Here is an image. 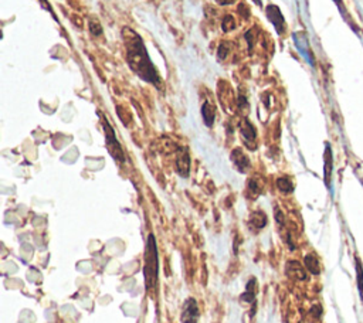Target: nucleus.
<instances>
[{
  "mask_svg": "<svg viewBox=\"0 0 363 323\" xmlns=\"http://www.w3.org/2000/svg\"><path fill=\"white\" fill-rule=\"evenodd\" d=\"M124 41L127 48V61L131 70L135 73L139 78H142L146 83H151L156 87H160V77L155 66L152 64L148 50L145 47L144 40L135 31L124 29Z\"/></svg>",
  "mask_w": 363,
  "mask_h": 323,
  "instance_id": "nucleus-1",
  "label": "nucleus"
},
{
  "mask_svg": "<svg viewBox=\"0 0 363 323\" xmlns=\"http://www.w3.org/2000/svg\"><path fill=\"white\" fill-rule=\"evenodd\" d=\"M158 272H159V261H158V247L153 235L148 237L146 242V249H145V286L146 291H152L156 288L158 284Z\"/></svg>",
  "mask_w": 363,
  "mask_h": 323,
  "instance_id": "nucleus-2",
  "label": "nucleus"
},
{
  "mask_svg": "<svg viewBox=\"0 0 363 323\" xmlns=\"http://www.w3.org/2000/svg\"><path fill=\"white\" fill-rule=\"evenodd\" d=\"M102 125H104V131H105V141H106V146L108 149L111 152L113 159H116L118 162H125V155H124V151H122L121 145L119 142L116 141L115 138V132L113 129L111 128V125L106 122L105 118H102Z\"/></svg>",
  "mask_w": 363,
  "mask_h": 323,
  "instance_id": "nucleus-3",
  "label": "nucleus"
},
{
  "mask_svg": "<svg viewBox=\"0 0 363 323\" xmlns=\"http://www.w3.org/2000/svg\"><path fill=\"white\" fill-rule=\"evenodd\" d=\"M199 306H197L196 299L189 298L188 301L183 303V309H182L180 322L182 323H197L199 322Z\"/></svg>",
  "mask_w": 363,
  "mask_h": 323,
  "instance_id": "nucleus-4",
  "label": "nucleus"
},
{
  "mask_svg": "<svg viewBox=\"0 0 363 323\" xmlns=\"http://www.w3.org/2000/svg\"><path fill=\"white\" fill-rule=\"evenodd\" d=\"M267 17L272 23V26L275 27V30L278 31L280 34H282V31L285 29V20H284V16L281 15L280 9L274 6V5H270L267 8Z\"/></svg>",
  "mask_w": 363,
  "mask_h": 323,
  "instance_id": "nucleus-5",
  "label": "nucleus"
},
{
  "mask_svg": "<svg viewBox=\"0 0 363 323\" xmlns=\"http://www.w3.org/2000/svg\"><path fill=\"white\" fill-rule=\"evenodd\" d=\"M176 167H177V172L183 177H188L189 176L190 170V158L188 149H180L177 159H176Z\"/></svg>",
  "mask_w": 363,
  "mask_h": 323,
  "instance_id": "nucleus-6",
  "label": "nucleus"
},
{
  "mask_svg": "<svg viewBox=\"0 0 363 323\" xmlns=\"http://www.w3.org/2000/svg\"><path fill=\"white\" fill-rule=\"evenodd\" d=\"M231 160H233V163H234V166L237 167L238 172H247V169L250 167L249 158L243 153L241 149H234V151H233V153H231Z\"/></svg>",
  "mask_w": 363,
  "mask_h": 323,
  "instance_id": "nucleus-7",
  "label": "nucleus"
},
{
  "mask_svg": "<svg viewBox=\"0 0 363 323\" xmlns=\"http://www.w3.org/2000/svg\"><path fill=\"white\" fill-rule=\"evenodd\" d=\"M240 134L241 136L244 138V141L249 143L250 142L253 143L256 141V136H257V132H256V129L254 126L251 125V122L247 119H243L241 123H240Z\"/></svg>",
  "mask_w": 363,
  "mask_h": 323,
  "instance_id": "nucleus-8",
  "label": "nucleus"
},
{
  "mask_svg": "<svg viewBox=\"0 0 363 323\" xmlns=\"http://www.w3.org/2000/svg\"><path fill=\"white\" fill-rule=\"evenodd\" d=\"M287 274L289 277L296 279H307V274H305V270L301 267V264L296 263V261H289L287 264Z\"/></svg>",
  "mask_w": 363,
  "mask_h": 323,
  "instance_id": "nucleus-9",
  "label": "nucleus"
},
{
  "mask_svg": "<svg viewBox=\"0 0 363 323\" xmlns=\"http://www.w3.org/2000/svg\"><path fill=\"white\" fill-rule=\"evenodd\" d=\"M202 115H203L204 123L207 126H212L213 122H214V118H216V108L213 106L212 102L206 101L202 106Z\"/></svg>",
  "mask_w": 363,
  "mask_h": 323,
  "instance_id": "nucleus-10",
  "label": "nucleus"
},
{
  "mask_svg": "<svg viewBox=\"0 0 363 323\" xmlns=\"http://www.w3.org/2000/svg\"><path fill=\"white\" fill-rule=\"evenodd\" d=\"M265 224H267V216L263 211L251 213V216H250V226L253 227L254 230H261V228H264Z\"/></svg>",
  "mask_w": 363,
  "mask_h": 323,
  "instance_id": "nucleus-11",
  "label": "nucleus"
},
{
  "mask_svg": "<svg viewBox=\"0 0 363 323\" xmlns=\"http://www.w3.org/2000/svg\"><path fill=\"white\" fill-rule=\"evenodd\" d=\"M305 268L310 271L311 274L318 275L321 272V267H319V261L314 254H308L305 256Z\"/></svg>",
  "mask_w": 363,
  "mask_h": 323,
  "instance_id": "nucleus-12",
  "label": "nucleus"
},
{
  "mask_svg": "<svg viewBox=\"0 0 363 323\" xmlns=\"http://www.w3.org/2000/svg\"><path fill=\"white\" fill-rule=\"evenodd\" d=\"M277 186H278V188L282 193H291L294 190V186H292V183H291V180L288 177H280L277 180Z\"/></svg>",
  "mask_w": 363,
  "mask_h": 323,
  "instance_id": "nucleus-13",
  "label": "nucleus"
},
{
  "mask_svg": "<svg viewBox=\"0 0 363 323\" xmlns=\"http://www.w3.org/2000/svg\"><path fill=\"white\" fill-rule=\"evenodd\" d=\"M325 179L326 183H329V177H331V167H332V156H331V148L328 146L326 148V155H325Z\"/></svg>",
  "mask_w": 363,
  "mask_h": 323,
  "instance_id": "nucleus-14",
  "label": "nucleus"
},
{
  "mask_svg": "<svg viewBox=\"0 0 363 323\" xmlns=\"http://www.w3.org/2000/svg\"><path fill=\"white\" fill-rule=\"evenodd\" d=\"M221 29H223V31L234 30L235 29L234 19H233L231 16H226L224 20H223V23H221Z\"/></svg>",
  "mask_w": 363,
  "mask_h": 323,
  "instance_id": "nucleus-15",
  "label": "nucleus"
},
{
  "mask_svg": "<svg viewBox=\"0 0 363 323\" xmlns=\"http://www.w3.org/2000/svg\"><path fill=\"white\" fill-rule=\"evenodd\" d=\"M90 31L94 36H99L102 33V27L97 20H90Z\"/></svg>",
  "mask_w": 363,
  "mask_h": 323,
  "instance_id": "nucleus-16",
  "label": "nucleus"
},
{
  "mask_svg": "<svg viewBox=\"0 0 363 323\" xmlns=\"http://www.w3.org/2000/svg\"><path fill=\"white\" fill-rule=\"evenodd\" d=\"M228 43H221L219 47V51H217V55H219L220 60L226 58V55L228 54Z\"/></svg>",
  "mask_w": 363,
  "mask_h": 323,
  "instance_id": "nucleus-17",
  "label": "nucleus"
},
{
  "mask_svg": "<svg viewBox=\"0 0 363 323\" xmlns=\"http://www.w3.org/2000/svg\"><path fill=\"white\" fill-rule=\"evenodd\" d=\"M356 271L359 272V291H360V293L363 295V270H362V265H360V263H357V268H356Z\"/></svg>",
  "mask_w": 363,
  "mask_h": 323,
  "instance_id": "nucleus-18",
  "label": "nucleus"
},
{
  "mask_svg": "<svg viewBox=\"0 0 363 323\" xmlns=\"http://www.w3.org/2000/svg\"><path fill=\"white\" fill-rule=\"evenodd\" d=\"M249 188L253 191V193H256V195H258L261 190H260V187H258V184L256 183V180H250L249 181Z\"/></svg>",
  "mask_w": 363,
  "mask_h": 323,
  "instance_id": "nucleus-19",
  "label": "nucleus"
},
{
  "mask_svg": "<svg viewBox=\"0 0 363 323\" xmlns=\"http://www.w3.org/2000/svg\"><path fill=\"white\" fill-rule=\"evenodd\" d=\"M233 2H234V0H217V3L223 5V6H224V5H231Z\"/></svg>",
  "mask_w": 363,
  "mask_h": 323,
  "instance_id": "nucleus-20",
  "label": "nucleus"
},
{
  "mask_svg": "<svg viewBox=\"0 0 363 323\" xmlns=\"http://www.w3.org/2000/svg\"><path fill=\"white\" fill-rule=\"evenodd\" d=\"M254 2H256L257 5H261V0H254Z\"/></svg>",
  "mask_w": 363,
  "mask_h": 323,
  "instance_id": "nucleus-21",
  "label": "nucleus"
}]
</instances>
